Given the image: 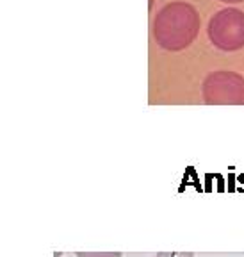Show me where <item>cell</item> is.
Masks as SVG:
<instances>
[{
  "mask_svg": "<svg viewBox=\"0 0 244 257\" xmlns=\"http://www.w3.org/2000/svg\"><path fill=\"white\" fill-rule=\"evenodd\" d=\"M200 32V15L191 4L171 2L157 13L153 20V38L157 45L169 52L187 48Z\"/></svg>",
  "mask_w": 244,
  "mask_h": 257,
  "instance_id": "cell-1",
  "label": "cell"
},
{
  "mask_svg": "<svg viewBox=\"0 0 244 257\" xmlns=\"http://www.w3.org/2000/svg\"><path fill=\"white\" fill-rule=\"evenodd\" d=\"M152 6H153V0H150V8H152Z\"/></svg>",
  "mask_w": 244,
  "mask_h": 257,
  "instance_id": "cell-7",
  "label": "cell"
},
{
  "mask_svg": "<svg viewBox=\"0 0 244 257\" xmlns=\"http://www.w3.org/2000/svg\"><path fill=\"white\" fill-rule=\"evenodd\" d=\"M208 40L224 52L244 47V13L235 8L221 9L210 18L207 29Z\"/></svg>",
  "mask_w": 244,
  "mask_h": 257,
  "instance_id": "cell-2",
  "label": "cell"
},
{
  "mask_svg": "<svg viewBox=\"0 0 244 257\" xmlns=\"http://www.w3.org/2000/svg\"><path fill=\"white\" fill-rule=\"evenodd\" d=\"M203 100L208 105H244V77L235 72H214L203 80Z\"/></svg>",
  "mask_w": 244,
  "mask_h": 257,
  "instance_id": "cell-3",
  "label": "cell"
},
{
  "mask_svg": "<svg viewBox=\"0 0 244 257\" xmlns=\"http://www.w3.org/2000/svg\"><path fill=\"white\" fill-rule=\"evenodd\" d=\"M77 257H121V252H77Z\"/></svg>",
  "mask_w": 244,
  "mask_h": 257,
  "instance_id": "cell-4",
  "label": "cell"
},
{
  "mask_svg": "<svg viewBox=\"0 0 244 257\" xmlns=\"http://www.w3.org/2000/svg\"><path fill=\"white\" fill-rule=\"evenodd\" d=\"M224 4H239V2H244V0H221Z\"/></svg>",
  "mask_w": 244,
  "mask_h": 257,
  "instance_id": "cell-6",
  "label": "cell"
},
{
  "mask_svg": "<svg viewBox=\"0 0 244 257\" xmlns=\"http://www.w3.org/2000/svg\"><path fill=\"white\" fill-rule=\"evenodd\" d=\"M155 257H194L192 252H159Z\"/></svg>",
  "mask_w": 244,
  "mask_h": 257,
  "instance_id": "cell-5",
  "label": "cell"
}]
</instances>
